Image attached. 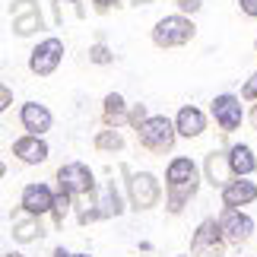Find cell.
<instances>
[{
	"label": "cell",
	"instance_id": "cell-15",
	"mask_svg": "<svg viewBox=\"0 0 257 257\" xmlns=\"http://www.w3.org/2000/svg\"><path fill=\"white\" fill-rule=\"evenodd\" d=\"M175 127H178V137H184V140H197V137L206 131V114L197 105H181L178 114H175Z\"/></svg>",
	"mask_w": 257,
	"mask_h": 257
},
{
	"label": "cell",
	"instance_id": "cell-35",
	"mask_svg": "<svg viewBox=\"0 0 257 257\" xmlns=\"http://www.w3.org/2000/svg\"><path fill=\"white\" fill-rule=\"evenodd\" d=\"M61 4H80V0H61Z\"/></svg>",
	"mask_w": 257,
	"mask_h": 257
},
{
	"label": "cell",
	"instance_id": "cell-29",
	"mask_svg": "<svg viewBox=\"0 0 257 257\" xmlns=\"http://www.w3.org/2000/svg\"><path fill=\"white\" fill-rule=\"evenodd\" d=\"M10 105H13V92H10V86L4 83V86H0V111H7Z\"/></svg>",
	"mask_w": 257,
	"mask_h": 257
},
{
	"label": "cell",
	"instance_id": "cell-6",
	"mask_svg": "<svg viewBox=\"0 0 257 257\" xmlns=\"http://www.w3.org/2000/svg\"><path fill=\"white\" fill-rule=\"evenodd\" d=\"M225 244L229 241L222 238V229H219V219H216V216H206L191 235V254L194 257H222Z\"/></svg>",
	"mask_w": 257,
	"mask_h": 257
},
{
	"label": "cell",
	"instance_id": "cell-26",
	"mask_svg": "<svg viewBox=\"0 0 257 257\" xmlns=\"http://www.w3.org/2000/svg\"><path fill=\"white\" fill-rule=\"evenodd\" d=\"M241 98L244 102H257V70L244 80V86H241Z\"/></svg>",
	"mask_w": 257,
	"mask_h": 257
},
{
	"label": "cell",
	"instance_id": "cell-30",
	"mask_svg": "<svg viewBox=\"0 0 257 257\" xmlns=\"http://www.w3.org/2000/svg\"><path fill=\"white\" fill-rule=\"evenodd\" d=\"M121 0H92V7H95V13H108L111 7H117Z\"/></svg>",
	"mask_w": 257,
	"mask_h": 257
},
{
	"label": "cell",
	"instance_id": "cell-1",
	"mask_svg": "<svg viewBox=\"0 0 257 257\" xmlns=\"http://www.w3.org/2000/svg\"><path fill=\"white\" fill-rule=\"evenodd\" d=\"M200 191V169L191 156H175L165 165V210L172 216H181L184 206Z\"/></svg>",
	"mask_w": 257,
	"mask_h": 257
},
{
	"label": "cell",
	"instance_id": "cell-31",
	"mask_svg": "<svg viewBox=\"0 0 257 257\" xmlns=\"http://www.w3.org/2000/svg\"><path fill=\"white\" fill-rule=\"evenodd\" d=\"M51 257H70V251H67L64 244H61V248H54V251H51Z\"/></svg>",
	"mask_w": 257,
	"mask_h": 257
},
{
	"label": "cell",
	"instance_id": "cell-17",
	"mask_svg": "<svg viewBox=\"0 0 257 257\" xmlns=\"http://www.w3.org/2000/svg\"><path fill=\"white\" fill-rule=\"evenodd\" d=\"M229 165L235 178H251L257 172V156L248 143H232L229 146Z\"/></svg>",
	"mask_w": 257,
	"mask_h": 257
},
{
	"label": "cell",
	"instance_id": "cell-21",
	"mask_svg": "<svg viewBox=\"0 0 257 257\" xmlns=\"http://www.w3.org/2000/svg\"><path fill=\"white\" fill-rule=\"evenodd\" d=\"M38 29H45V13H42V10H35V13H26V16L13 19V32H16L19 38L35 35Z\"/></svg>",
	"mask_w": 257,
	"mask_h": 257
},
{
	"label": "cell",
	"instance_id": "cell-33",
	"mask_svg": "<svg viewBox=\"0 0 257 257\" xmlns=\"http://www.w3.org/2000/svg\"><path fill=\"white\" fill-rule=\"evenodd\" d=\"M4 257H26L23 251H4Z\"/></svg>",
	"mask_w": 257,
	"mask_h": 257
},
{
	"label": "cell",
	"instance_id": "cell-7",
	"mask_svg": "<svg viewBox=\"0 0 257 257\" xmlns=\"http://www.w3.org/2000/svg\"><path fill=\"white\" fill-rule=\"evenodd\" d=\"M61 61H64V42L57 35H48L32 48V54H29V70L35 76H51L57 67H61Z\"/></svg>",
	"mask_w": 257,
	"mask_h": 257
},
{
	"label": "cell",
	"instance_id": "cell-37",
	"mask_svg": "<svg viewBox=\"0 0 257 257\" xmlns=\"http://www.w3.org/2000/svg\"><path fill=\"white\" fill-rule=\"evenodd\" d=\"M178 257H194V254H178Z\"/></svg>",
	"mask_w": 257,
	"mask_h": 257
},
{
	"label": "cell",
	"instance_id": "cell-9",
	"mask_svg": "<svg viewBox=\"0 0 257 257\" xmlns=\"http://www.w3.org/2000/svg\"><path fill=\"white\" fill-rule=\"evenodd\" d=\"M54 200H57V191H51V184L32 181V184L23 187V194H19V210L42 219V216H51Z\"/></svg>",
	"mask_w": 257,
	"mask_h": 257
},
{
	"label": "cell",
	"instance_id": "cell-20",
	"mask_svg": "<svg viewBox=\"0 0 257 257\" xmlns=\"http://www.w3.org/2000/svg\"><path fill=\"white\" fill-rule=\"evenodd\" d=\"M92 146H95L98 153H121L127 143H124V134L117 131V127H105V131H98V134H95Z\"/></svg>",
	"mask_w": 257,
	"mask_h": 257
},
{
	"label": "cell",
	"instance_id": "cell-36",
	"mask_svg": "<svg viewBox=\"0 0 257 257\" xmlns=\"http://www.w3.org/2000/svg\"><path fill=\"white\" fill-rule=\"evenodd\" d=\"M70 257H89V254H70Z\"/></svg>",
	"mask_w": 257,
	"mask_h": 257
},
{
	"label": "cell",
	"instance_id": "cell-19",
	"mask_svg": "<svg viewBox=\"0 0 257 257\" xmlns=\"http://www.w3.org/2000/svg\"><path fill=\"white\" fill-rule=\"evenodd\" d=\"M13 241H19V244H29V241H38V238H45V229H42V219L38 216H29V213H23V216H13Z\"/></svg>",
	"mask_w": 257,
	"mask_h": 257
},
{
	"label": "cell",
	"instance_id": "cell-23",
	"mask_svg": "<svg viewBox=\"0 0 257 257\" xmlns=\"http://www.w3.org/2000/svg\"><path fill=\"white\" fill-rule=\"evenodd\" d=\"M89 64H95V67H108V64H114V51H111V48H108L105 42L89 45Z\"/></svg>",
	"mask_w": 257,
	"mask_h": 257
},
{
	"label": "cell",
	"instance_id": "cell-27",
	"mask_svg": "<svg viewBox=\"0 0 257 257\" xmlns=\"http://www.w3.org/2000/svg\"><path fill=\"white\" fill-rule=\"evenodd\" d=\"M175 4H178V13H184V16H194L203 10V0H175Z\"/></svg>",
	"mask_w": 257,
	"mask_h": 257
},
{
	"label": "cell",
	"instance_id": "cell-22",
	"mask_svg": "<svg viewBox=\"0 0 257 257\" xmlns=\"http://www.w3.org/2000/svg\"><path fill=\"white\" fill-rule=\"evenodd\" d=\"M73 200L76 197L73 194H67V191H57V200H54V210H51V222L61 229L64 225V219L70 216V210H73Z\"/></svg>",
	"mask_w": 257,
	"mask_h": 257
},
{
	"label": "cell",
	"instance_id": "cell-14",
	"mask_svg": "<svg viewBox=\"0 0 257 257\" xmlns=\"http://www.w3.org/2000/svg\"><path fill=\"white\" fill-rule=\"evenodd\" d=\"M203 175H206V181H210L213 187H222L232 181V165H229V150H213V153H206V159H203Z\"/></svg>",
	"mask_w": 257,
	"mask_h": 257
},
{
	"label": "cell",
	"instance_id": "cell-32",
	"mask_svg": "<svg viewBox=\"0 0 257 257\" xmlns=\"http://www.w3.org/2000/svg\"><path fill=\"white\" fill-rule=\"evenodd\" d=\"M248 117H251V124H254V131H257V102L251 105V114H248Z\"/></svg>",
	"mask_w": 257,
	"mask_h": 257
},
{
	"label": "cell",
	"instance_id": "cell-10",
	"mask_svg": "<svg viewBox=\"0 0 257 257\" xmlns=\"http://www.w3.org/2000/svg\"><path fill=\"white\" fill-rule=\"evenodd\" d=\"M222 229V238L229 244H244L254 235V219L244 210H235V206H222V213L216 216Z\"/></svg>",
	"mask_w": 257,
	"mask_h": 257
},
{
	"label": "cell",
	"instance_id": "cell-11",
	"mask_svg": "<svg viewBox=\"0 0 257 257\" xmlns=\"http://www.w3.org/2000/svg\"><path fill=\"white\" fill-rule=\"evenodd\" d=\"M19 124H23L26 134L45 137L54 127V114H51V108L42 105V102H26L23 108H19Z\"/></svg>",
	"mask_w": 257,
	"mask_h": 257
},
{
	"label": "cell",
	"instance_id": "cell-3",
	"mask_svg": "<svg viewBox=\"0 0 257 257\" xmlns=\"http://www.w3.org/2000/svg\"><path fill=\"white\" fill-rule=\"evenodd\" d=\"M197 35V26L191 16L184 13H172V16H162L159 23L153 26V45L162 48V51H169V48H181L187 42H194Z\"/></svg>",
	"mask_w": 257,
	"mask_h": 257
},
{
	"label": "cell",
	"instance_id": "cell-4",
	"mask_svg": "<svg viewBox=\"0 0 257 257\" xmlns=\"http://www.w3.org/2000/svg\"><path fill=\"white\" fill-rule=\"evenodd\" d=\"M175 140H178V127H175L172 117H165V114H153L150 121L137 131V143H140L143 150L156 153V156L172 153Z\"/></svg>",
	"mask_w": 257,
	"mask_h": 257
},
{
	"label": "cell",
	"instance_id": "cell-25",
	"mask_svg": "<svg viewBox=\"0 0 257 257\" xmlns=\"http://www.w3.org/2000/svg\"><path fill=\"white\" fill-rule=\"evenodd\" d=\"M35 10H42L38 0H13V4H10V19H19L26 13H35Z\"/></svg>",
	"mask_w": 257,
	"mask_h": 257
},
{
	"label": "cell",
	"instance_id": "cell-28",
	"mask_svg": "<svg viewBox=\"0 0 257 257\" xmlns=\"http://www.w3.org/2000/svg\"><path fill=\"white\" fill-rule=\"evenodd\" d=\"M238 10L248 19H257V0H238Z\"/></svg>",
	"mask_w": 257,
	"mask_h": 257
},
{
	"label": "cell",
	"instance_id": "cell-34",
	"mask_svg": "<svg viewBox=\"0 0 257 257\" xmlns=\"http://www.w3.org/2000/svg\"><path fill=\"white\" fill-rule=\"evenodd\" d=\"M134 7H146V4H153V0H131Z\"/></svg>",
	"mask_w": 257,
	"mask_h": 257
},
{
	"label": "cell",
	"instance_id": "cell-24",
	"mask_svg": "<svg viewBox=\"0 0 257 257\" xmlns=\"http://www.w3.org/2000/svg\"><path fill=\"white\" fill-rule=\"evenodd\" d=\"M150 108H146L143 102H137V105H131V114H127V124H131L134 127V131H140V127L146 124V121H150Z\"/></svg>",
	"mask_w": 257,
	"mask_h": 257
},
{
	"label": "cell",
	"instance_id": "cell-13",
	"mask_svg": "<svg viewBox=\"0 0 257 257\" xmlns=\"http://www.w3.org/2000/svg\"><path fill=\"white\" fill-rule=\"evenodd\" d=\"M219 197H222V206H235V210L251 206L257 200V181H251V178H232L219 191Z\"/></svg>",
	"mask_w": 257,
	"mask_h": 257
},
{
	"label": "cell",
	"instance_id": "cell-8",
	"mask_svg": "<svg viewBox=\"0 0 257 257\" xmlns=\"http://www.w3.org/2000/svg\"><path fill=\"white\" fill-rule=\"evenodd\" d=\"M241 102L244 98L232 95V92H222V95H216L210 102V114H213V121H216V127H219L222 134H235L241 127V121H244Z\"/></svg>",
	"mask_w": 257,
	"mask_h": 257
},
{
	"label": "cell",
	"instance_id": "cell-38",
	"mask_svg": "<svg viewBox=\"0 0 257 257\" xmlns=\"http://www.w3.org/2000/svg\"><path fill=\"white\" fill-rule=\"evenodd\" d=\"M254 51H257V38H254Z\"/></svg>",
	"mask_w": 257,
	"mask_h": 257
},
{
	"label": "cell",
	"instance_id": "cell-18",
	"mask_svg": "<svg viewBox=\"0 0 257 257\" xmlns=\"http://www.w3.org/2000/svg\"><path fill=\"white\" fill-rule=\"evenodd\" d=\"M127 114H131V105L124 102L121 92H108L102 98V124L105 127H124Z\"/></svg>",
	"mask_w": 257,
	"mask_h": 257
},
{
	"label": "cell",
	"instance_id": "cell-2",
	"mask_svg": "<svg viewBox=\"0 0 257 257\" xmlns=\"http://www.w3.org/2000/svg\"><path fill=\"white\" fill-rule=\"evenodd\" d=\"M121 175L127 178V203L137 213H146L162 200V184L153 172H134L131 165H121Z\"/></svg>",
	"mask_w": 257,
	"mask_h": 257
},
{
	"label": "cell",
	"instance_id": "cell-12",
	"mask_svg": "<svg viewBox=\"0 0 257 257\" xmlns=\"http://www.w3.org/2000/svg\"><path fill=\"white\" fill-rule=\"evenodd\" d=\"M10 153L23 165H42V162H48V156H51L45 137H35V134H26V137H19V140H13Z\"/></svg>",
	"mask_w": 257,
	"mask_h": 257
},
{
	"label": "cell",
	"instance_id": "cell-16",
	"mask_svg": "<svg viewBox=\"0 0 257 257\" xmlns=\"http://www.w3.org/2000/svg\"><path fill=\"white\" fill-rule=\"evenodd\" d=\"M95 203H98V210H102V219H117V216H124V210H127L124 197H121V191H117L114 181H102V184H98Z\"/></svg>",
	"mask_w": 257,
	"mask_h": 257
},
{
	"label": "cell",
	"instance_id": "cell-5",
	"mask_svg": "<svg viewBox=\"0 0 257 257\" xmlns=\"http://www.w3.org/2000/svg\"><path fill=\"white\" fill-rule=\"evenodd\" d=\"M57 191H67L73 197H95L98 191L95 172L86 162H64L57 169Z\"/></svg>",
	"mask_w": 257,
	"mask_h": 257
}]
</instances>
